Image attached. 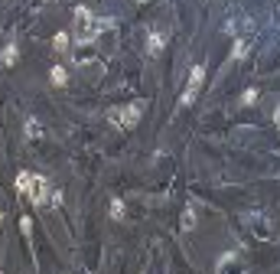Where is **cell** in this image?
<instances>
[{
    "label": "cell",
    "mask_w": 280,
    "mask_h": 274,
    "mask_svg": "<svg viewBox=\"0 0 280 274\" xmlns=\"http://www.w3.org/2000/svg\"><path fill=\"white\" fill-rule=\"evenodd\" d=\"M140 111H143V101H134V105H127V108H111L108 121L114 124V128H134V124L140 121Z\"/></svg>",
    "instance_id": "1"
},
{
    "label": "cell",
    "mask_w": 280,
    "mask_h": 274,
    "mask_svg": "<svg viewBox=\"0 0 280 274\" xmlns=\"http://www.w3.org/2000/svg\"><path fill=\"white\" fill-rule=\"evenodd\" d=\"M49 183H46L43 176H33V189H30V199H33V206H46L49 202Z\"/></svg>",
    "instance_id": "2"
},
{
    "label": "cell",
    "mask_w": 280,
    "mask_h": 274,
    "mask_svg": "<svg viewBox=\"0 0 280 274\" xmlns=\"http://www.w3.org/2000/svg\"><path fill=\"white\" fill-rule=\"evenodd\" d=\"M91 20H95V13L88 10V7H75V30H78V36L91 33Z\"/></svg>",
    "instance_id": "3"
},
{
    "label": "cell",
    "mask_w": 280,
    "mask_h": 274,
    "mask_svg": "<svg viewBox=\"0 0 280 274\" xmlns=\"http://www.w3.org/2000/svg\"><path fill=\"white\" fill-rule=\"evenodd\" d=\"M163 46H166V33H160V30H153L150 36H147V55H160Z\"/></svg>",
    "instance_id": "4"
},
{
    "label": "cell",
    "mask_w": 280,
    "mask_h": 274,
    "mask_svg": "<svg viewBox=\"0 0 280 274\" xmlns=\"http://www.w3.org/2000/svg\"><path fill=\"white\" fill-rule=\"evenodd\" d=\"M49 82H52L55 88L69 85V69H65V66H52V69H49Z\"/></svg>",
    "instance_id": "5"
},
{
    "label": "cell",
    "mask_w": 280,
    "mask_h": 274,
    "mask_svg": "<svg viewBox=\"0 0 280 274\" xmlns=\"http://www.w3.org/2000/svg\"><path fill=\"white\" fill-rule=\"evenodd\" d=\"M30 189H33V173L30 170H20V173H17V193L30 196Z\"/></svg>",
    "instance_id": "6"
},
{
    "label": "cell",
    "mask_w": 280,
    "mask_h": 274,
    "mask_svg": "<svg viewBox=\"0 0 280 274\" xmlns=\"http://www.w3.org/2000/svg\"><path fill=\"white\" fill-rule=\"evenodd\" d=\"M17 59H20L17 43H7V46H3V53H0V62H3V66H17Z\"/></svg>",
    "instance_id": "7"
},
{
    "label": "cell",
    "mask_w": 280,
    "mask_h": 274,
    "mask_svg": "<svg viewBox=\"0 0 280 274\" xmlns=\"http://www.w3.org/2000/svg\"><path fill=\"white\" fill-rule=\"evenodd\" d=\"M23 134H26L30 141H39V137H43V124H39L36 118H26V124H23Z\"/></svg>",
    "instance_id": "8"
},
{
    "label": "cell",
    "mask_w": 280,
    "mask_h": 274,
    "mask_svg": "<svg viewBox=\"0 0 280 274\" xmlns=\"http://www.w3.org/2000/svg\"><path fill=\"white\" fill-rule=\"evenodd\" d=\"M202 82H205V66L199 62V66H192V72H189V88H202Z\"/></svg>",
    "instance_id": "9"
},
{
    "label": "cell",
    "mask_w": 280,
    "mask_h": 274,
    "mask_svg": "<svg viewBox=\"0 0 280 274\" xmlns=\"http://www.w3.org/2000/svg\"><path fill=\"white\" fill-rule=\"evenodd\" d=\"M111 26H114V20H111V17H98V20H91V36L108 33Z\"/></svg>",
    "instance_id": "10"
},
{
    "label": "cell",
    "mask_w": 280,
    "mask_h": 274,
    "mask_svg": "<svg viewBox=\"0 0 280 274\" xmlns=\"http://www.w3.org/2000/svg\"><path fill=\"white\" fill-rule=\"evenodd\" d=\"M52 46H55V49H59V53H65V49L72 46V36L65 33V30H59V33L52 36Z\"/></svg>",
    "instance_id": "11"
},
{
    "label": "cell",
    "mask_w": 280,
    "mask_h": 274,
    "mask_svg": "<svg viewBox=\"0 0 280 274\" xmlns=\"http://www.w3.org/2000/svg\"><path fill=\"white\" fill-rule=\"evenodd\" d=\"M179 225H183V232H192V229H195V212H192V209H183V219H179Z\"/></svg>",
    "instance_id": "12"
},
{
    "label": "cell",
    "mask_w": 280,
    "mask_h": 274,
    "mask_svg": "<svg viewBox=\"0 0 280 274\" xmlns=\"http://www.w3.org/2000/svg\"><path fill=\"white\" fill-rule=\"evenodd\" d=\"M124 212H127V206L121 199H111V219H124Z\"/></svg>",
    "instance_id": "13"
},
{
    "label": "cell",
    "mask_w": 280,
    "mask_h": 274,
    "mask_svg": "<svg viewBox=\"0 0 280 274\" xmlns=\"http://www.w3.org/2000/svg\"><path fill=\"white\" fill-rule=\"evenodd\" d=\"M245 53H248V39H238L231 49V59H245Z\"/></svg>",
    "instance_id": "14"
},
{
    "label": "cell",
    "mask_w": 280,
    "mask_h": 274,
    "mask_svg": "<svg viewBox=\"0 0 280 274\" xmlns=\"http://www.w3.org/2000/svg\"><path fill=\"white\" fill-rule=\"evenodd\" d=\"M195 95H199L195 88H186V91H183V98H179V105H183V108H189V105L195 101Z\"/></svg>",
    "instance_id": "15"
},
{
    "label": "cell",
    "mask_w": 280,
    "mask_h": 274,
    "mask_svg": "<svg viewBox=\"0 0 280 274\" xmlns=\"http://www.w3.org/2000/svg\"><path fill=\"white\" fill-rule=\"evenodd\" d=\"M258 101V88H248L245 95H241V105H254Z\"/></svg>",
    "instance_id": "16"
},
{
    "label": "cell",
    "mask_w": 280,
    "mask_h": 274,
    "mask_svg": "<svg viewBox=\"0 0 280 274\" xmlns=\"http://www.w3.org/2000/svg\"><path fill=\"white\" fill-rule=\"evenodd\" d=\"M20 229H23V235H26V238L33 235V219H30V216H23V219H20Z\"/></svg>",
    "instance_id": "17"
},
{
    "label": "cell",
    "mask_w": 280,
    "mask_h": 274,
    "mask_svg": "<svg viewBox=\"0 0 280 274\" xmlns=\"http://www.w3.org/2000/svg\"><path fill=\"white\" fill-rule=\"evenodd\" d=\"M49 202L59 206V202H62V189H52V193H49Z\"/></svg>",
    "instance_id": "18"
},
{
    "label": "cell",
    "mask_w": 280,
    "mask_h": 274,
    "mask_svg": "<svg viewBox=\"0 0 280 274\" xmlns=\"http://www.w3.org/2000/svg\"><path fill=\"white\" fill-rule=\"evenodd\" d=\"M0 222H3V209H0Z\"/></svg>",
    "instance_id": "19"
},
{
    "label": "cell",
    "mask_w": 280,
    "mask_h": 274,
    "mask_svg": "<svg viewBox=\"0 0 280 274\" xmlns=\"http://www.w3.org/2000/svg\"><path fill=\"white\" fill-rule=\"evenodd\" d=\"M137 3H147V0H137Z\"/></svg>",
    "instance_id": "20"
}]
</instances>
